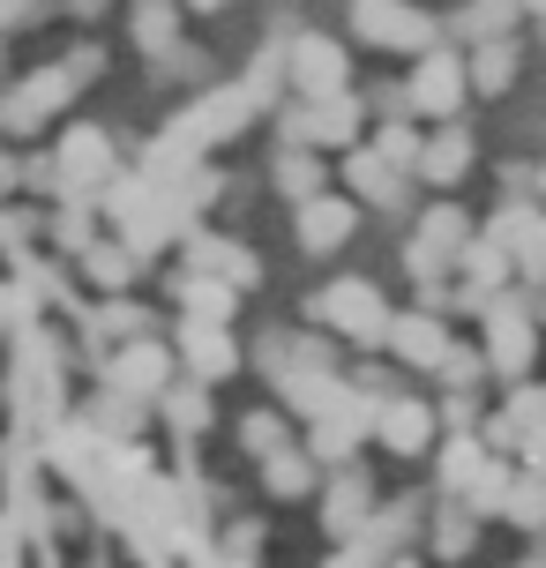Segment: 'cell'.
Returning <instances> with one entry per match:
<instances>
[{"instance_id":"obj_35","label":"cell","mask_w":546,"mask_h":568,"mask_svg":"<svg viewBox=\"0 0 546 568\" xmlns=\"http://www.w3.org/2000/svg\"><path fill=\"white\" fill-rule=\"evenodd\" d=\"M262 539H270L262 516H247V524H232V531H225V554H262Z\"/></svg>"},{"instance_id":"obj_18","label":"cell","mask_w":546,"mask_h":568,"mask_svg":"<svg viewBox=\"0 0 546 568\" xmlns=\"http://www.w3.org/2000/svg\"><path fill=\"white\" fill-rule=\"evenodd\" d=\"M337 180H345V187H352L360 202H367V210H404V202H412V187H404V172H390L382 158H374V150H352Z\"/></svg>"},{"instance_id":"obj_10","label":"cell","mask_w":546,"mask_h":568,"mask_svg":"<svg viewBox=\"0 0 546 568\" xmlns=\"http://www.w3.org/2000/svg\"><path fill=\"white\" fill-rule=\"evenodd\" d=\"M352 232H360V202L352 195H307V202H292V240L307 247V255H337Z\"/></svg>"},{"instance_id":"obj_8","label":"cell","mask_w":546,"mask_h":568,"mask_svg":"<svg viewBox=\"0 0 546 568\" xmlns=\"http://www.w3.org/2000/svg\"><path fill=\"white\" fill-rule=\"evenodd\" d=\"M105 180H113V142L98 135V128H68L60 150H53V187L68 202H83V195H98Z\"/></svg>"},{"instance_id":"obj_30","label":"cell","mask_w":546,"mask_h":568,"mask_svg":"<svg viewBox=\"0 0 546 568\" xmlns=\"http://www.w3.org/2000/svg\"><path fill=\"white\" fill-rule=\"evenodd\" d=\"M374 158L390 172H404V180H419V135L404 128V120H382V135H374Z\"/></svg>"},{"instance_id":"obj_15","label":"cell","mask_w":546,"mask_h":568,"mask_svg":"<svg viewBox=\"0 0 546 568\" xmlns=\"http://www.w3.org/2000/svg\"><path fill=\"white\" fill-rule=\"evenodd\" d=\"M374 516V486H367V471H330V486H322V531L345 546V539H360V524Z\"/></svg>"},{"instance_id":"obj_1","label":"cell","mask_w":546,"mask_h":568,"mask_svg":"<svg viewBox=\"0 0 546 568\" xmlns=\"http://www.w3.org/2000/svg\"><path fill=\"white\" fill-rule=\"evenodd\" d=\"M277 68H285V83H292V98H300V105L352 98V60H345V45H337V38H322V30H300Z\"/></svg>"},{"instance_id":"obj_3","label":"cell","mask_w":546,"mask_h":568,"mask_svg":"<svg viewBox=\"0 0 546 568\" xmlns=\"http://www.w3.org/2000/svg\"><path fill=\"white\" fill-rule=\"evenodd\" d=\"M464 240H472V217H464L457 202H434L427 217L412 225V240H404V270H412L419 284H442L449 270H457Z\"/></svg>"},{"instance_id":"obj_29","label":"cell","mask_w":546,"mask_h":568,"mask_svg":"<svg viewBox=\"0 0 546 568\" xmlns=\"http://www.w3.org/2000/svg\"><path fill=\"white\" fill-rule=\"evenodd\" d=\"M502 516H509V524H524V531H539V524H546V479H539V471H517V479H509Z\"/></svg>"},{"instance_id":"obj_4","label":"cell","mask_w":546,"mask_h":568,"mask_svg":"<svg viewBox=\"0 0 546 568\" xmlns=\"http://www.w3.org/2000/svg\"><path fill=\"white\" fill-rule=\"evenodd\" d=\"M464 98H472L464 53H449V45H427V53L412 60V75H404V105H412L419 120H457Z\"/></svg>"},{"instance_id":"obj_24","label":"cell","mask_w":546,"mask_h":568,"mask_svg":"<svg viewBox=\"0 0 546 568\" xmlns=\"http://www.w3.org/2000/svg\"><path fill=\"white\" fill-rule=\"evenodd\" d=\"M83 270H90V284H98V292H113V300H120V284L135 277V247H120V240H90V247H83Z\"/></svg>"},{"instance_id":"obj_9","label":"cell","mask_w":546,"mask_h":568,"mask_svg":"<svg viewBox=\"0 0 546 568\" xmlns=\"http://www.w3.org/2000/svg\"><path fill=\"white\" fill-rule=\"evenodd\" d=\"M285 142L292 150H360V105L352 98H330V105H285Z\"/></svg>"},{"instance_id":"obj_38","label":"cell","mask_w":546,"mask_h":568,"mask_svg":"<svg viewBox=\"0 0 546 568\" xmlns=\"http://www.w3.org/2000/svg\"><path fill=\"white\" fill-rule=\"evenodd\" d=\"M539 195H546V172H539Z\"/></svg>"},{"instance_id":"obj_27","label":"cell","mask_w":546,"mask_h":568,"mask_svg":"<svg viewBox=\"0 0 546 568\" xmlns=\"http://www.w3.org/2000/svg\"><path fill=\"white\" fill-rule=\"evenodd\" d=\"M472 539H479V516L464 509V501H442L434 509V554L457 561V554H472Z\"/></svg>"},{"instance_id":"obj_11","label":"cell","mask_w":546,"mask_h":568,"mask_svg":"<svg viewBox=\"0 0 546 568\" xmlns=\"http://www.w3.org/2000/svg\"><path fill=\"white\" fill-rule=\"evenodd\" d=\"M509 270H517V262H509V247H494L487 232H472V240H464V255H457V292H449V300L479 314L487 300H502V292H509Z\"/></svg>"},{"instance_id":"obj_19","label":"cell","mask_w":546,"mask_h":568,"mask_svg":"<svg viewBox=\"0 0 546 568\" xmlns=\"http://www.w3.org/2000/svg\"><path fill=\"white\" fill-rule=\"evenodd\" d=\"M464 75L479 98H502V90L517 83V38H494V45H472L464 53Z\"/></svg>"},{"instance_id":"obj_16","label":"cell","mask_w":546,"mask_h":568,"mask_svg":"<svg viewBox=\"0 0 546 568\" xmlns=\"http://www.w3.org/2000/svg\"><path fill=\"white\" fill-rule=\"evenodd\" d=\"M180 367L195 382H225L240 367V344L225 337V322H180Z\"/></svg>"},{"instance_id":"obj_25","label":"cell","mask_w":546,"mask_h":568,"mask_svg":"<svg viewBox=\"0 0 546 568\" xmlns=\"http://www.w3.org/2000/svg\"><path fill=\"white\" fill-rule=\"evenodd\" d=\"M195 277H218V284L240 292V284H255V255H247V247H218V240H202V247H195Z\"/></svg>"},{"instance_id":"obj_13","label":"cell","mask_w":546,"mask_h":568,"mask_svg":"<svg viewBox=\"0 0 546 568\" xmlns=\"http://www.w3.org/2000/svg\"><path fill=\"white\" fill-rule=\"evenodd\" d=\"M382 352H390L397 367H412V374H434L442 359H449V329H442V314H390Z\"/></svg>"},{"instance_id":"obj_36","label":"cell","mask_w":546,"mask_h":568,"mask_svg":"<svg viewBox=\"0 0 546 568\" xmlns=\"http://www.w3.org/2000/svg\"><path fill=\"white\" fill-rule=\"evenodd\" d=\"M524 464L546 479V426H532V434H524Z\"/></svg>"},{"instance_id":"obj_31","label":"cell","mask_w":546,"mask_h":568,"mask_svg":"<svg viewBox=\"0 0 546 568\" xmlns=\"http://www.w3.org/2000/svg\"><path fill=\"white\" fill-rule=\"evenodd\" d=\"M434 374L449 382V397H472V382L487 374V352H479V344H449V359H442Z\"/></svg>"},{"instance_id":"obj_23","label":"cell","mask_w":546,"mask_h":568,"mask_svg":"<svg viewBox=\"0 0 546 568\" xmlns=\"http://www.w3.org/2000/svg\"><path fill=\"white\" fill-rule=\"evenodd\" d=\"M270 180H277V195L285 202H307V195H322V180H330V172H322V158L315 150H277V165H270Z\"/></svg>"},{"instance_id":"obj_2","label":"cell","mask_w":546,"mask_h":568,"mask_svg":"<svg viewBox=\"0 0 546 568\" xmlns=\"http://www.w3.org/2000/svg\"><path fill=\"white\" fill-rule=\"evenodd\" d=\"M345 23L360 45H374V53H427L434 45V16L419 8V0H352Z\"/></svg>"},{"instance_id":"obj_22","label":"cell","mask_w":546,"mask_h":568,"mask_svg":"<svg viewBox=\"0 0 546 568\" xmlns=\"http://www.w3.org/2000/svg\"><path fill=\"white\" fill-rule=\"evenodd\" d=\"M135 45L150 60H165L180 45V0H135Z\"/></svg>"},{"instance_id":"obj_6","label":"cell","mask_w":546,"mask_h":568,"mask_svg":"<svg viewBox=\"0 0 546 568\" xmlns=\"http://www.w3.org/2000/svg\"><path fill=\"white\" fill-rule=\"evenodd\" d=\"M532 344H539V307H517L509 292L479 307V352L494 374H524L532 367Z\"/></svg>"},{"instance_id":"obj_34","label":"cell","mask_w":546,"mask_h":568,"mask_svg":"<svg viewBox=\"0 0 546 568\" xmlns=\"http://www.w3.org/2000/svg\"><path fill=\"white\" fill-rule=\"evenodd\" d=\"M165 412H173V426H202V419H210V397H202V382H188V389H165Z\"/></svg>"},{"instance_id":"obj_21","label":"cell","mask_w":546,"mask_h":568,"mask_svg":"<svg viewBox=\"0 0 546 568\" xmlns=\"http://www.w3.org/2000/svg\"><path fill=\"white\" fill-rule=\"evenodd\" d=\"M524 16V0H472V8H457V38H472V45H494V38H509Z\"/></svg>"},{"instance_id":"obj_37","label":"cell","mask_w":546,"mask_h":568,"mask_svg":"<svg viewBox=\"0 0 546 568\" xmlns=\"http://www.w3.org/2000/svg\"><path fill=\"white\" fill-rule=\"evenodd\" d=\"M180 8H195V16H218V8H225V0H180Z\"/></svg>"},{"instance_id":"obj_5","label":"cell","mask_w":546,"mask_h":568,"mask_svg":"<svg viewBox=\"0 0 546 568\" xmlns=\"http://www.w3.org/2000/svg\"><path fill=\"white\" fill-rule=\"evenodd\" d=\"M315 314H322V329H337L345 344H382L390 337V300H382V284H367V277H337L315 300Z\"/></svg>"},{"instance_id":"obj_28","label":"cell","mask_w":546,"mask_h":568,"mask_svg":"<svg viewBox=\"0 0 546 568\" xmlns=\"http://www.w3.org/2000/svg\"><path fill=\"white\" fill-rule=\"evenodd\" d=\"M240 449L255 456V464H270L277 449H292V426L277 419V412H247V419H240Z\"/></svg>"},{"instance_id":"obj_17","label":"cell","mask_w":546,"mask_h":568,"mask_svg":"<svg viewBox=\"0 0 546 568\" xmlns=\"http://www.w3.org/2000/svg\"><path fill=\"white\" fill-rule=\"evenodd\" d=\"M464 172H472V128H464V120H442V128L419 142V180H427V187H457Z\"/></svg>"},{"instance_id":"obj_12","label":"cell","mask_w":546,"mask_h":568,"mask_svg":"<svg viewBox=\"0 0 546 568\" xmlns=\"http://www.w3.org/2000/svg\"><path fill=\"white\" fill-rule=\"evenodd\" d=\"M90 75V53H75V68H38L16 98H8V128H38V120H53L68 98H75V83Z\"/></svg>"},{"instance_id":"obj_26","label":"cell","mask_w":546,"mask_h":568,"mask_svg":"<svg viewBox=\"0 0 546 568\" xmlns=\"http://www.w3.org/2000/svg\"><path fill=\"white\" fill-rule=\"evenodd\" d=\"M360 434H367V426H352V419H307V456L345 471V456L360 449Z\"/></svg>"},{"instance_id":"obj_32","label":"cell","mask_w":546,"mask_h":568,"mask_svg":"<svg viewBox=\"0 0 546 568\" xmlns=\"http://www.w3.org/2000/svg\"><path fill=\"white\" fill-rule=\"evenodd\" d=\"M232 300H240L232 284L195 277V284H188V322H225V314H232Z\"/></svg>"},{"instance_id":"obj_7","label":"cell","mask_w":546,"mask_h":568,"mask_svg":"<svg viewBox=\"0 0 546 568\" xmlns=\"http://www.w3.org/2000/svg\"><path fill=\"white\" fill-rule=\"evenodd\" d=\"M165 389H173V352L158 337H135V344H120V352H105V397L150 404V397H165Z\"/></svg>"},{"instance_id":"obj_20","label":"cell","mask_w":546,"mask_h":568,"mask_svg":"<svg viewBox=\"0 0 546 568\" xmlns=\"http://www.w3.org/2000/svg\"><path fill=\"white\" fill-rule=\"evenodd\" d=\"M262 486H270L277 501H300V494H315V486H322V464L307 449H277L270 464H262Z\"/></svg>"},{"instance_id":"obj_14","label":"cell","mask_w":546,"mask_h":568,"mask_svg":"<svg viewBox=\"0 0 546 568\" xmlns=\"http://www.w3.org/2000/svg\"><path fill=\"white\" fill-rule=\"evenodd\" d=\"M367 434H382V449H397V456H419V449H434V404L374 397V426Z\"/></svg>"},{"instance_id":"obj_33","label":"cell","mask_w":546,"mask_h":568,"mask_svg":"<svg viewBox=\"0 0 546 568\" xmlns=\"http://www.w3.org/2000/svg\"><path fill=\"white\" fill-rule=\"evenodd\" d=\"M158 75L165 83H210V53L202 45H173V53L158 60Z\"/></svg>"}]
</instances>
